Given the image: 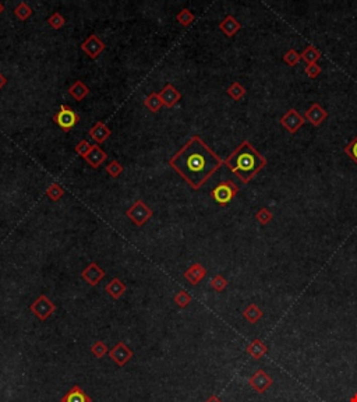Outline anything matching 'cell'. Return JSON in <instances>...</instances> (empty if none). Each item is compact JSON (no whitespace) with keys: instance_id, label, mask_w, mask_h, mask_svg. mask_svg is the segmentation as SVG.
I'll return each mask as SVG.
<instances>
[{"instance_id":"obj_1","label":"cell","mask_w":357,"mask_h":402,"mask_svg":"<svg viewBox=\"0 0 357 402\" xmlns=\"http://www.w3.org/2000/svg\"><path fill=\"white\" fill-rule=\"evenodd\" d=\"M222 165L224 159L198 136H193L169 159L170 168L175 169L194 190L204 186Z\"/></svg>"},{"instance_id":"obj_2","label":"cell","mask_w":357,"mask_h":402,"mask_svg":"<svg viewBox=\"0 0 357 402\" xmlns=\"http://www.w3.org/2000/svg\"><path fill=\"white\" fill-rule=\"evenodd\" d=\"M224 165H226L230 172L236 175L243 183H250L266 166V158L255 150L254 145L248 140H244L225 159Z\"/></svg>"},{"instance_id":"obj_3","label":"cell","mask_w":357,"mask_h":402,"mask_svg":"<svg viewBox=\"0 0 357 402\" xmlns=\"http://www.w3.org/2000/svg\"><path fill=\"white\" fill-rule=\"evenodd\" d=\"M237 193H239V186L233 180L228 179L222 180L221 183H218L217 186L212 189L211 197L217 204L226 205L236 197Z\"/></svg>"},{"instance_id":"obj_4","label":"cell","mask_w":357,"mask_h":402,"mask_svg":"<svg viewBox=\"0 0 357 402\" xmlns=\"http://www.w3.org/2000/svg\"><path fill=\"white\" fill-rule=\"evenodd\" d=\"M52 119H53V122L57 125L59 129H61L63 132L68 133L72 129L77 126V123L80 122V116L74 109L63 103L60 109H59V112L53 114Z\"/></svg>"},{"instance_id":"obj_5","label":"cell","mask_w":357,"mask_h":402,"mask_svg":"<svg viewBox=\"0 0 357 402\" xmlns=\"http://www.w3.org/2000/svg\"><path fill=\"white\" fill-rule=\"evenodd\" d=\"M30 310L34 313V316L38 320L45 321V320H48L56 312V305L49 299L46 295H39L37 299L31 303Z\"/></svg>"},{"instance_id":"obj_6","label":"cell","mask_w":357,"mask_h":402,"mask_svg":"<svg viewBox=\"0 0 357 402\" xmlns=\"http://www.w3.org/2000/svg\"><path fill=\"white\" fill-rule=\"evenodd\" d=\"M126 216L135 226H142L144 223L151 219L152 210L148 205L142 201V200H137L134 201V204L126 211Z\"/></svg>"},{"instance_id":"obj_7","label":"cell","mask_w":357,"mask_h":402,"mask_svg":"<svg viewBox=\"0 0 357 402\" xmlns=\"http://www.w3.org/2000/svg\"><path fill=\"white\" fill-rule=\"evenodd\" d=\"M272 384V376H269L264 369H258L253 376L248 377V385L254 391H257L258 394H264Z\"/></svg>"},{"instance_id":"obj_8","label":"cell","mask_w":357,"mask_h":402,"mask_svg":"<svg viewBox=\"0 0 357 402\" xmlns=\"http://www.w3.org/2000/svg\"><path fill=\"white\" fill-rule=\"evenodd\" d=\"M304 123H306L304 116H302V114L299 113L295 108H291L289 110H286L283 116L280 118V125H282L288 132L292 133V134H295V133L304 125Z\"/></svg>"},{"instance_id":"obj_9","label":"cell","mask_w":357,"mask_h":402,"mask_svg":"<svg viewBox=\"0 0 357 402\" xmlns=\"http://www.w3.org/2000/svg\"><path fill=\"white\" fill-rule=\"evenodd\" d=\"M108 355H109L110 359L113 360L117 366L123 367L126 366L128 362H130V359L133 358L134 354L133 351L127 347V343H124L123 341H120V342H117L113 348L110 349Z\"/></svg>"},{"instance_id":"obj_10","label":"cell","mask_w":357,"mask_h":402,"mask_svg":"<svg viewBox=\"0 0 357 402\" xmlns=\"http://www.w3.org/2000/svg\"><path fill=\"white\" fill-rule=\"evenodd\" d=\"M81 50L84 52L88 58L91 59H97L99 54L105 50V43L101 41V38L95 34H91L85 39L84 42L81 43Z\"/></svg>"},{"instance_id":"obj_11","label":"cell","mask_w":357,"mask_h":402,"mask_svg":"<svg viewBox=\"0 0 357 402\" xmlns=\"http://www.w3.org/2000/svg\"><path fill=\"white\" fill-rule=\"evenodd\" d=\"M81 278L85 282L91 286H97L99 282L105 278V271L97 264V263H90L81 272Z\"/></svg>"},{"instance_id":"obj_12","label":"cell","mask_w":357,"mask_h":402,"mask_svg":"<svg viewBox=\"0 0 357 402\" xmlns=\"http://www.w3.org/2000/svg\"><path fill=\"white\" fill-rule=\"evenodd\" d=\"M327 118L328 112L318 102L313 103L304 113V119L307 120L309 123H311L314 127L321 126L327 120Z\"/></svg>"},{"instance_id":"obj_13","label":"cell","mask_w":357,"mask_h":402,"mask_svg":"<svg viewBox=\"0 0 357 402\" xmlns=\"http://www.w3.org/2000/svg\"><path fill=\"white\" fill-rule=\"evenodd\" d=\"M159 96L162 99L164 106H166V108H173L176 103L180 101L182 94L179 92V90L176 88L175 85L166 84L164 87V90L159 92Z\"/></svg>"},{"instance_id":"obj_14","label":"cell","mask_w":357,"mask_h":402,"mask_svg":"<svg viewBox=\"0 0 357 402\" xmlns=\"http://www.w3.org/2000/svg\"><path fill=\"white\" fill-rule=\"evenodd\" d=\"M88 136H90V138H92L97 144H102V143H105V141L112 136V132H110L109 127L106 126L103 122H97V123L90 129Z\"/></svg>"},{"instance_id":"obj_15","label":"cell","mask_w":357,"mask_h":402,"mask_svg":"<svg viewBox=\"0 0 357 402\" xmlns=\"http://www.w3.org/2000/svg\"><path fill=\"white\" fill-rule=\"evenodd\" d=\"M206 275V268L200 263H194L187 268V271L184 272V278L187 279L188 282L191 285H198V283L205 278Z\"/></svg>"},{"instance_id":"obj_16","label":"cell","mask_w":357,"mask_h":402,"mask_svg":"<svg viewBox=\"0 0 357 402\" xmlns=\"http://www.w3.org/2000/svg\"><path fill=\"white\" fill-rule=\"evenodd\" d=\"M240 28H242L240 21H239L236 17H233L232 14L226 16V17L219 23V30L222 31L228 38H232V36L236 35L237 32L240 31Z\"/></svg>"},{"instance_id":"obj_17","label":"cell","mask_w":357,"mask_h":402,"mask_svg":"<svg viewBox=\"0 0 357 402\" xmlns=\"http://www.w3.org/2000/svg\"><path fill=\"white\" fill-rule=\"evenodd\" d=\"M60 402H92V399L80 385H73L61 396Z\"/></svg>"},{"instance_id":"obj_18","label":"cell","mask_w":357,"mask_h":402,"mask_svg":"<svg viewBox=\"0 0 357 402\" xmlns=\"http://www.w3.org/2000/svg\"><path fill=\"white\" fill-rule=\"evenodd\" d=\"M106 158H108V155H106V152L105 151H102V148L99 147V145H92V150L90 151V154L85 156L84 159L87 161V162L91 165L92 168H99L101 165H102L105 161H106Z\"/></svg>"},{"instance_id":"obj_19","label":"cell","mask_w":357,"mask_h":402,"mask_svg":"<svg viewBox=\"0 0 357 402\" xmlns=\"http://www.w3.org/2000/svg\"><path fill=\"white\" fill-rule=\"evenodd\" d=\"M246 352H247L253 359L258 360L261 359L262 356H265V355L268 354V347L261 341L260 338H255V339H253L251 342L248 343L247 348H246Z\"/></svg>"},{"instance_id":"obj_20","label":"cell","mask_w":357,"mask_h":402,"mask_svg":"<svg viewBox=\"0 0 357 402\" xmlns=\"http://www.w3.org/2000/svg\"><path fill=\"white\" fill-rule=\"evenodd\" d=\"M90 87L87 84H84L81 80H77V81H74L73 85L68 88V95L73 98L74 101H83L85 96H88V94H90Z\"/></svg>"},{"instance_id":"obj_21","label":"cell","mask_w":357,"mask_h":402,"mask_svg":"<svg viewBox=\"0 0 357 402\" xmlns=\"http://www.w3.org/2000/svg\"><path fill=\"white\" fill-rule=\"evenodd\" d=\"M126 285L121 282L119 278H113V279H110V282L106 283V286H105V291L108 292V294L110 295V298H113V299H120L123 295L126 294Z\"/></svg>"},{"instance_id":"obj_22","label":"cell","mask_w":357,"mask_h":402,"mask_svg":"<svg viewBox=\"0 0 357 402\" xmlns=\"http://www.w3.org/2000/svg\"><path fill=\"white\" fill-rule=\"evenodd\" d=\"M264 316V312L255 303H250L244 310H243V317L247 320L250 324H255L257 321H260Z\"/></svg>"},{"instance_id":"obj_23","label":"cell","mask_w":357,"mask_h":402,"mask_svg":"<svg viewBox=\"0 0 357 402\" xmlns=\"http://www.w3.org/2000/svg\"><path fill=\"white\" fill-rule=\"evenodd\" d=\"M321 59V52L320 49H317L313 45H307L304 50L302 52V60H304L307 65H313L317 63Z\"/></svg>"},{"instance_id":"obj_24","label":"cell","mask_w":357,"mask_h":402,"mask_svg":"<svg viewBox=\"0 0 357 402\" xmlns=\"http://www.w3.org/2000/svg\"><path fill=\"white\" fill-rule=\"evenodd\" d=\"M144 105H146V108L148 110H151L154 113L159 112V109L164 106L162 99H161V96H159L158 92H151L150 95L147 96L146 99H144Z\"/></svg>"},{"instance_id":"obj_25","label":"cell","mask_w":357,"mask_h":402,"mask_svg":"<svg viewBox=\"0 0 357 402\" xmlns=\"http://www.w3.org/2000/svg\"><path fill=\"white\" fill-rule=\"evenodd\" d=\"M226 94H228L233 101H240L242 98L246 96L247 90H246L239 81H235V83H232V84L229 85V88L226 90Z\"/></svg>"},{"instance_id":"obj_26","label":"cell","mask_w":357,"mask_h":402,"mask_svg":"<svg viewBox=\"0 0 357 402\" xmlns=\"http://www.w3.org/2000/svg\"><path fill=\"white\" fill-rule=\"evenodd\" d=\"M14 14H16V17L19 18V20L25 21V20H28L34 14V10H32V7L28 3L20 2L19 5L16 6V9H14Z\"/></svg>"},{"instance_id":"obj_27","label":"cell","mask_w":357,"mask_h":402,"mask_svg":"<svg viewBox=\"0 0 357 402\" xmlns=\"http://www.w3.org/2000/svg\"><path fill=\"white\" fill-rule=\"evenodd\" d=\"M194 20H195V16L188 9H183V10H180V12L176 14V21L180 25H183V27L191 25Z\"/></svg>"},{"instance_id":"obj_28","label":"cell","mask_w":357,"mask_h":402,"mask_svg":"<svg viewBox=\"0 0 357 402\" xmlns=\"http://www.w3.org/2000/svg\"><path fill=\"white\" fill-rule=\"evenodd\" d=\"M302 60V53H299L296 49H289L283 54V62L288 66H297Z\"/></svg>"},{"instance_id":"obj_29","label":"cell","mask_w":357,"mask_h":402,"mask_svg":"<svg viewBox=\"0 0 357 402\" xmlns=\"http://www.w3.org/2000/svg\"><path fill=\"white\" fill-rule=\"evenodd\" d=\"M46 196H48L52 201H59L63 196H64V190L59 183H52L50 186L46 189Z\"/></svg>"},{"instance_id":"obj_30","label":"cell","mask_w":357,"mask_h":402,"mask_svg":"<svg viewBox=\"0 0 357 402\" xmlns=\"http://www.w3.org/2000/svg\"><path fill=\"white\" fill-rule=\"evenodd\" d=\"M255 219L261 225H266V223H269L273 219V212L271 210H268L266 207H261L260 210L257 211V214H255Z\"/></svg>"},{"instance_id":"obj_31","label":"cell","mask_w":357,"mask_h":402,"mask_svg":"<svg viewBox=\"0 0 357 402\" xmlns=\"http://www.w3.org/2000/svg\"><path fill=\"white\" fill-rule=\"evenodd\" d=\"M228 283H229L228 282V279H226L224 275L218 274V275H215L211 281H209V286H211L213 291H217V292H224L225 289L228 288Z\"/></svg>"},{"instance_id":"obj_32","label":"cell","mask_w":357,"mask_h":402,"mask_svg":"<svg viewBox=\"0 0 357 402\" xmlns=\"http://www.w3.org/2000/svg\"><path fill=\"white\" fill-rule=\"evenodd\" d=\"M91 354L97 358V359H102L106 354H109V349L106 347V343L103 341H95L91 347Z\"/></svg>"},{"instance_id":"obj_33","label":"cell","mask_w":357,"mask_h":402,"mask_svg":"<svg viewBox=\"0 0 357 402\" xmlns=\"http://www.w3.org/2000/svg\"><path fill=\"white\" fill-rule=\"evenodd\" d=\"M64 24H66V20H64V17L61 16L60 13L55 12L48 18V25L53 30H60V28L64 27Z\"/></svg>"},{"instance_id":"obj_34","label":"cell","mask_w":357,"mask_h":402,"mask_svg":"<svg viewBox=\"0 0 357 402\" xmlns=\"http://www.w3.org/2000/svg\"><path fill=\"white\" fill-rule=\"evenodd\" d=\"M175 302L176 305L179 307H182V309H184V307H187L190 303H191V300H193V298L190 296V294H187L186 291H179L177 294L175 295Z\"/></svg>"},{"instance_id":"obj_35","label":"cell","mask_w":357,"mask_h":402,"mask_svg":"<svg viewBox=\"0 0 357 402\" xmlns=\"http://www.w3.org/2000/svg\"><path fill=\"white\" fill-rule=\"evenodd\" d=\"M91 150H92V144L88 141V140H81V141H79V144L74 147V151H76L80 156H83V158H85V156L88 155Z\"/></svg>"},{"instance_id":"obj_36","label":"cell","mask_w":357,"mask_h":402,"mask_svg":"<svg viewBox=\"0 0 357 402\" xmlns=\"http://www.w3.org/2000/svg\"><path fill=\"white\" fill-rule=\"evenodd\" d=\"M123 170H124L123 165H121L120 162H117V161H112V162L106 166V172H108V175H109L110 178H117V176H120V175L123 174Z\"/></svg>"},{"instance_id":"obj_37","label":"cell","mask_w":357,"mask_h":402,"mask_svg":"<svg viewBox=\"0 0 357 402\" xmlns=\"http://www.w3.org/2000/svg\"><path fill=\"white\" fill-rule=\"evenodd\" d=\"M343 151H345V154L350 156V159L353 162L357 163V136L351 140L349 144L346 145Z\"/></svg>"},{"instance_id":"obj_38","label":"cell","mask_w":357,"mask_h":402,"mask_svg":"<svg viewBox=\"0 0 357 402\" xmlns=\"http://www.w3.org/2000/svg\"><path fill=\"white\" fill-rule=\"evenodd\" d=\"M321 72H322V69H321V66L318 65V63H313V65H307L306 66V69H304V73H306V76L310 78H315L318 77L321 74Z\"/></svg>"},{"instance_id":"obj_39","label":"cell","mask_w":357,"mask_h":402,"mask_svg":"<svg viewBox=\"0 0 357 402\" xmlns=\"http://www.w3.org/2000/svg\"><path fill=\"white\" fill-rule=\"evenodd\" d=\"M205 402H224L218 395H211L209 398H206Z\"/></svg>"},{"instance_id":"obj_40","label":"cell","mask_w":357,"mask_h":402,"mask_svg":"<svg viewBox=\"0 0 357 402\" xmlns=\"http://www.w3.org/2000/svg\"><path fill=\"white\" fill-rule=\"evenodd\" d=\"M6 84H7V78L5 77L2 73H0V90H2V88H3V87H5Z\"/></svg>"},{"instance_id":"obj_41","label":"cell","mask_w":357,"mask_h":402,"mask_svg":"<svg viewBox=\"0 0 357 402\" xmlns=\"http://www.w3.org/2000/svg\"><path fill=\"white\" fill-rule=\"evenodd\" d=\"M349 402H357V392L356 394H353V395L349 398Z\"/></svg>"},{"instance_id":"obj_42","label":"cell","mask_w":357,"mask_h":402,"mask_svg":"<svg viewBox=\"0 0 357 402\" xmlns=\"http://www.w3.org/2000/svg\"><path fill=\"white\" fill-rule=\"evenodd\" d=\"M3 12H5V5H3V3L0 2V14H2Z\"/></svg>"}]
</instances>
